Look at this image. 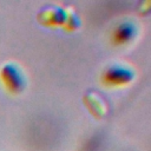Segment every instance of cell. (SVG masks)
<instances>
[{
	"label": "cell",
	"mask_w": 151,
	"mask_h": 151,
	"mask_svg": "<svg viewBox=\"0 0 151 151\" xmlns=\"http://www.w3.org/2000/svg\"><path fill=\"white\" fill-rule=\"evenodd\" d=\"M0 80L5 88L12 94L21 93L27 86V78L20 65L6 63L0 68Z\"/></svg>",
	"instance_id": "1"
},
{
	"label": "cell",
	"mask_w": 151,
	"mask_h": 151,
	"mask_svg": "<svg viewBox=\"0 0 151 151\" xmlns=\"http://www.w3.org/2000/svg\"><path fill=\"white\" fill-rule=\"evenodd\" d=\"M134 77L136 73L131 67L122 64H113L104 70L101 80L107 86H123L130 84Z\"/></svg>",
	"instance_id": "2"
},
{
	"label": "cell",
	"mask_w": 151,
	"mask_h": 151,
	"mask_svg": "<svg viewBox=\"0 0 151 151\" xmlns=\"http://www.w3.org/2000/svg\"><path fill=\"white\" fill-rule=\"evenodd\" d=\"M67 13L64 7L55 4H47L40 8L37 14V20L44 26H64L67 19Z\"/></svg>",
	"instance_id": "3"
},
{
	"label": "cell",
	"mask_w": 151,
	"mask_h": 151,
	"mask_svg": "<svg viewBox=\"0 0 151 151\" xmlns=\"http://www.w3.org/2000/svg\"><path fill=\"white\" fill-rule=\"evenodd\" d=\"M139 33L138 25L130 19L120 21L112 31V41L116 45H126L133 41Z\"/></svg>",
	"instance_id": "4"
},
{
	"label": "cell",
	"mask_w": 151,
	"mask_h": 151,
	"mask_svg": "<svg viewBox=\"0 0 151 151\" xmlns=\"http://www.w3.org/2000/svg\"><path fill=\"white\" fill-rule=\"evenodd\" d=\"M81 25V20L79 18V15L76 12H68L67 13V19L65 21V28H67L68 31H74L77 28H79Z\"/></svg>",
	"instance_id": "5"
}]
</instances>
